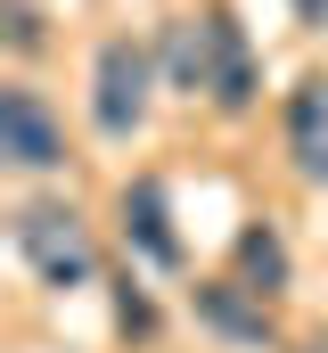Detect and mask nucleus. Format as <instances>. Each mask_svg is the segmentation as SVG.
<instances>
[{"label":"nucleus","instance_id":"f257e3e1","mask_svg":"<svg viewBox=\"0 0 328 353\" xmlns=\"http://www.w3.org/2000/svg\"><path fill=\"white\" fill-rule=\"evenodd\" d=\"M17 255L33 263L41 288H82L99 255H90V222H82L74 205H58V197H33V205H17Z\"/></svg>","mask_w":328,"mask_h":353},{"label":"nucleus","instance_id":"f03ea898","mask_svg":"<svg viewBox=\"0 0 328 353\" xmlns=\"http://www.w3.org/2000/svg\"><path fill=\"white\" fill-rule=\"evenodd\" d=\"M148 90H156L148 41H132V33L99 41V58H90V123H99L107 140H132V132L148 123Z\"/></svg>","mask_w":328,"mask_h":353},{"label":"nucleus","instance_id":"7ed1b4c3","mask_svg":"<svg viewBox=\"0 0 328 353\" xmlns=\"http://www.w3.org/2000/svg\"><path fill=\"white\" fill-rule=\"evenodd\" d=\"M0 157H8L17 173H58V165H66V123L50 115V99L33 83L0 90Z\"/></svg>","mask_w":328,"mask_h":353},{"label":"nucleus","instance_id":"20e7f679","mask_svg":"<svg viewBox=\"0 0 328 353\" xmlns=\"http://www.w3.org/2000/svg\"><path fill=\"white\" fill-rule=\"evenodd\" d=\"M254 90H263V74H254L246 25L230 17V8H205V99H214L222 115H246Z\"/></svg>","mask_w":328,"mask_h":353},{"label":"nucleus","instance_id":"39448f33","mask_svg":"<svg viewBox=\"0 0 328 353\" xmlns=\"http://www.w3.org/2000/svg\"><path fill=\"white\" fill-rule=\"evenodd\" d=\"M123 239L148 255L156 271L181 263V230H172V205H164V181H132L123 189Z\"/></svg>","mask_w":328,"mask_h":353},{"label":"nucleus","instance_id":"423d86ee","mask_svg":"<svg viewBox=\"0 0 328 353\" xmlns=\"http://www.w3.org/2000/svg\"><path fill=\"white\" fill-rule=\"evenodd\" d=\"M287 148H296L304 181H328V74L296 83V99H287Z\"/></svg>","mask_w":328,"mask_h":353},{"label":"nucleus","instance_id":"0eeeda50","mask_svg":"<svg viewBox=\"0 0 328 353\" xmlns=\"http://www.w3.org/2000/svg\"><path fill=\"white\" fill-rule=\"evenodd\" d=\"M238 288L254 296V304L287 288V239H279L271 222H246L238 230Z\"/></svg>","mask_w":328,"mask_h":353},{"label":"nucleus","instance_id":"6e6552de","mask_svg":"<svg viewBox=\"0 0 328 353\" xmlns=\"http://www.w3.org/2000/svg\"><path fill=\"white\" fill-rule=\"evenodd\" d=\"M197 312H205L222 337L271 345V321H263V304H246V288H238V279H205V288H197Z\"/></svg>","mask_w":328,"mask_h":353},{"label":"nucleus","instance_id":"1a4fd4ad","mask_svg":"<svg viewBox=\"0 0 328 353\" xmlns=\"http://www.w3.org/2000/svg\"><path fill=\"white\" fill-rule=\"evenodd\" d=\"M164 74L172 90H205V17H181L164 33Z\"/></svg>","mask_w":328,"mask_h":353},{"label":"nucleus","instance_id":"9d476101","mask_svg":"<svg viewBox=\"0 0 328 353\" xmlns=\"http://www.w3.org/2000/svg\"><path fill=\"white\" fill-rule=\"evenodd\" d=\"M115 321L148 337V329H156V304H148V296H132V279H123V296H115Z\"/></svg>","mask_w":328,"mask_h":353},{"label":"nucleus","instance_id":"9b49d317","mask_svg":"<svg viewBox=\"0 0 328 353\" xmlns=\"http://www.w3.org/2000/svg\"><path fill=\"white\" fill-rule=\"evenodd\" d=\"M8 41H17V50H33V41H41V17H33V8H25V0H17V8H8Z\"/></svg>","mask_w":328,"mask_h":353},{"label":"nucleus","instance_id":"f8f14e48","mask_svg":"<svg viewBox=\"0 0 328 353\" xmlns=\"http://www.w3.org/2000/svg\"><path fill=\"white\" fill-rule=\"evenodd\" d=\"M296 17L304 25H328V0H296Z\"/></svg>","mask_w":328,"mask_h":353}]
</instances>
